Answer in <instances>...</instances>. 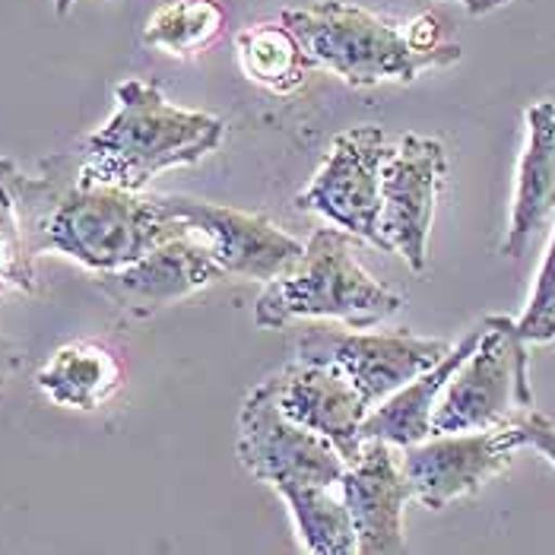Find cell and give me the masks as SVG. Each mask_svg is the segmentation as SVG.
I'll use <instances>...</instances> for the list:
<instances>
[{"instance_id":"6da1fadb","label":"cell","mask_w":555,"mask_h":555,"mask_svg":"<svg viewBox=\"0 0 555 555\" xmlns=\"http://www.w3.org/2000/svg\"><path fill=\"white\" fill-rule=\"evenodd\" d=\"M13 194L29 255H64L92 273L121 270L191 229L159 197L95 184L77 156L44 159L39 175L16 166Z\"/></svg>"},{"instance_id":"7a4b0ae2","label":"cell","mask_w":555,"mask_h":555,"mask_svg":"<svg viewBox=\"0 0 555 555\" xmlns=\"http://www.w3.org/2000/svg\"><path fill=\"white\" fill-rule=\"evenodd\" d=\"M235 451L242 467L286 502L305 555H356L343 502L346 457L327 438L286 420L263 382L238 410Z\"/></svg>"},{"instance_id":"3957f363","label":"cell","mask_w":555,"mask_h":555,"mask_svg":"<svg viewBox=\"0 0 555 555\" xmlns=\"http://www.w3.org/2000/svg\"><path fill=\"white\" fill-rule=\"evenodd\" d=\"M280 23L299 36L314 67L337 74L356 89L413 83L420 74L451 67L464 54L451 39L448 20L438 13H420L413 23L397 26L359 3L318 0L283 10Z\"/></svg>"},{"instance_id":"277c9868","label":"cell","mask_w":555,"mask_h":555,"mask_svg":"<svg viewBox=\"0 0 555 555\" xmlns=\"http://www.w3.org/2000/svg\"><path fill=\"white\" fill-rule=\"evenodd\" d=\"M115 115L83 140L77 163L86 181L143 194L159 171L194 166L225 140V121L178 108L146 80H125L115 89Z\"/></svg>"},{"instance_id":"5b68a950","label":"cell","mask_w":555,"mask_h":555,"mask_svg":"<svg viewBox=\"0 0 555 555\" xmlns=\"http://www.w3.org/2000/svg\"><path fill=\"white\" fill-rule=\"evenodd\" d=\"M403 296L375 280L356 257V238L343 229H318L301 257L255 305L260 327H283L301 318L340 321L349 331H369L397 314Z\"/></svg>"},{"instance_id":"8992f818","label":"cell","mask_w":555,"mask_h":555,"mask_svg":"<svg viewBox=\"0 0 555 555\" xmlns=\"http://www.w3.org/2000/svg\"><path fill=\"white\" fill-rule=\"evenodd\" d=\"M482 334L467 362L448 382L431 435L482 431L505 426L533 410L530 390V346L524 343L517 321L508 314H489L479 321Z\"/></svg>"},{"instance_id":"52a82bcc","label":"cell","mask_w":555,"mask_h":555,"mask_svg":"<svg viewBox=\"0 0 555 555\" xmlns=\"http://www.w3.org/2000/svg\"><path fill=\"white\" fill-rule=\"evenodd\" d=\"M390 143L378 125H359L334 137L318 175L296 197V207L331 219L352 238H362L382 251L387 248L382 232V171H385Z\"/></svg>"},{"instance_id":"ba28073f","label":"cell","mask_w":555,"mask_h":555,"mask_svg":"<svg viewBox=\"0 0 555 555\" xmlns=\"http://www.w3.org/2000/svg\"><path fill=\"white\" fill-rule=\"evenodd\" d=\"M451 352V343L416 337L410 331H334L311 327L296 343V359L327 362L359 390L369 410L382 406L390 393L416 382Z\"/></svg>"},{"instance_id":"9c48e42d","label":"cell","mask_w":555,"mask_h":555,"mask_svg":"<svg viewBox=\"0 0 555 555\" xmlns=\"http://www.w3.org/2000/svg\"><path fill=\"white\" fill-rule=\"evenodd\" d=\"M527 448L520 423L431 435L423 444L400 451L403 476L410 482L413 502L428 512H441L451 502L479 495L495 476L512 467L514 454Z\"/></svg>"},{"instance_id":"30bf717a","label":"cell","mask_w":555,"mask_h":555,"mask_svg":"<svg viewBox=\"0 0 555 555\" xmlns=\"http://www.w3.org/2000/svg\"><path fill=\"white\" fill-rule=\"evenodd\" d=\"M448 178V153L441 140L403 133L387 156L382 171V232L390 255H397L413 273L428 270V235L438 197Z\"/></svg>"},{"instance_id":"8fae6325","label":"cell","mask_w":555,"mask_h":555,"mask_svg":"<svg viewBox=\"0 0 555 555\" xmlns=\"http://www.w3.org/2000/svg\"><path fill=\"white\" fill-rule=\"evenodd\" d=\"M163 204L197 238H204V245L210 248V255L225 276L273 283L305 251L299 238L283 232L267 216L232 210V207L184 197V194H163Z\"/></svg>"},{"instance_id":"7c38bea8","label":"cell","mask_w":555,"mask_h":555,"mask_svg":"<svg viewBox=\"0 0 555 555\" xmlns=\"http://www.w3.org/2000/svg\"><path fill=\"white\" fill-rule=\"evenodd\" d=\"M225 280L204 238L178 235L121 270L95 273V289L130 318H150L175 301L188 299Z\"/></svg>"},{"instance_id":"4fadbf2b","label":"cell","mask_w":555,"mask_h":555,"mask_svg":"<svg viewBox=\"0 0 555 555\" xmlns=\"http://www.w3.org/2000/svg\"><path fill=\"white\" fill-rule=\"evenodd\" d=\"M263 387L270 390L286 420L327 438L346 457V464L359 457L362 426L372 410L334 365L296 359L276 375H270Z\"/></svg>"},{"instance_id":"5bb4252c","label":"cell","mask_w":555,"mask_h":555,"mask_svg":"<svg viewBox=\"0 0 555 555\" xmlns=\"http://www.w3.org/2000/svg\"><path fill=\"white\" fill-rule=\"evenodd\" d=\"M413 499L403 476L400 451L385 441H362L359 457L343 479V502L349 508L356 555H410L403 512Z\"/></svg>"},{"instance_id":"9a60e30c","label":"cell","mask_w":555,"mask_h":555,"mask_svg":"<svg viewBox=\"0 0 555 555\" xmlns=\"http://www.w3.org/2000/svg\"><path fill=\"white\" fill-rule=\"evenodd\" d=\"M527 143L517 163L512 219L502 255L524 257L537 235L555 219V102H533L524 115Z\"/></svg>"},{"instance_id":"2e32d148","label":"cell","mask_w":555,"mask_h":555,"mask_svg":"<svg viewBox=\"0 0 555 555\" xmlns=\"http://www.w3.org/2000/svg\"><path fill=\"white\" fill-rule=\"evenodd\" d=\"M479 334H482V327L476 324L464 340L451 346V352L435 369H428L426 375H420L416 382L390 393L382 406H375L362 426V441H385L397 451H406V448L423 444L426 438H431V420H435L438 400H441L448 382L454 378V372L476 349Z\"/></svg>"},{"instance_id":"e0dca14e","label":"cell","mask_w":555,"mask_h":555,"mask_svg":"<svg viewBox=\"0 0 555 555\" xmlns=\"http://www.w3.org/2000/svg\"><path fill=\"white\" fill-rule=\"evenodd\" d=\"M36 385L54 406L92 413L125 387V365L105 343L74 340L44 362Z\"/></svg>"},{"instance_id":"ac0fdd59","label":"cell","mask_w":555,"mask_h":555,"mask_svg":"<svg viewBox=\"0 0 555 555\" xmlns=\"http://www.w3.org/2000/svg\"><path fill=\"white\" fill-rule=\"evenodd\" d=\"M238 64L251 83L276 95H289L308 83L314 61L308 57L299 36L283 23H257L238 33Z\"/></svg>"},{"instance_id":"d6986e66","label":"cell","mask_w":555,"mask_h":555,"mask_svg":"<svg viewBox=\"0 0 555 555\" xmlns=\"http://www.w3.org/2000/svg\"><path fill=\"white\" fill-rule=\"evenodd\" d=\"M225 20L229 13L219 0H171L146 20L143 44L171 57H191L225 33Z\"/></svg>"},{"instance_id":"ffe728a7","label":"cell","mask_w":555,"mask_h":555,"mask_svg":"<svg viewBox=\"0 0 555 555\" xmlns=\"http://www.w3.org/2000/svg\"><path fill=\"white\" fill-rule=\"evenodd\" d=\"M517 331L527 346H546L555 340V229L540 263V273L533 280L530 301L517 321Z\"/></svg>"},{"instance_id":"44dd1931","label":"cell","mask_w":555,"mask_h":555,"mask_svg":"<svg viewBox=\"0 0 555 555\" xmlns=\"http://www.w3.org/2000/svg\"><path fill=\"white\" fill-rule=\"evenodd\" d=\"M520 431H524V444L527 448H533V451H540L550 464L555 467V423L550 416H543V413H537V410H530V413H524L520 420Z\"/></svg>"},{"instance_id":"7402d4cb","label":"cell","mask_w":555,"mask_h":555,"mask_svg":"<svg viewBox=\"0 0 555 555\" xmlns=\"http://www.w3.org/2000/svg\"><path fill=\"white\" fill-rule=\"evenodd\" d=\"M16 369H20V352H16V346L0 337V387L13 378Z\"/></svg>"},{"instance_id":"603a6c76","label":"cell","mask_w":555,"mask_h":555,"mask_svg":"<svg viewBox=\"0 0 555 555\" xmlns=\"http://www.w3.org/2000/svg\"><path fill=\"white\" fill-rule=\"evenodd\" d=\"M467 13L473 16H486V13H492V10H499V7H505V3H512V0H457Z\"/></svg>"},{"instance_id":"cb8c5ba5","label":"cell","mask_w":555,"mask_h":555,"mask_svg":"<svg viewBox=\"0 0 555 555\" xmlns=\"http://www.w3.org/2000/svg\"><path fill=\"white\" fill-rule=\"evenodd\" d=\"M74 3H77V0H54V13H57V16H67V13L74 10Z\"/></svg>"}]
</instances>
